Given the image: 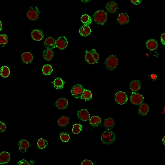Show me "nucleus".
Masks as SVG:
<instances>
[{
	"label": "nucleus",
	"mask_w": 165,
	"mask_h": 165,
	"mask_svg": "<svg viewBox=\"0 0 165 165\" xmlns=\"http://www.w3.org/2000/svg\"><path fill=\"white\" fill-rule=\"evenodd\" d=\"M141 84L138 80H135L132 81L130 84V88L131 90L133 91H137L140 88Z\"/></svg>",
	"instance_id": "nucleus-21"
},
{
	"label": "nucleus",
	"mask_w": 165,
	"mask_h": 165,
	"mask_svg": "<svg viewBox=\"0 0 165 165\" xmlns=\"http://www.w3.org/2000/svg\"><path fill=\"white\" fill-rule=\"evenodd\" d=\"M38 147L40 149H43L46 147L47 145V142L42 138L38 140L37 142Z\"/></svg>",
	"instance_id": "nucleus-32"
},
{
	"label": "nucleus",
	"mask_w": 165,
	"mask_h": 165,
	"mask_svg": "<svg viewBox=\"0 0 165 165\" xmlns=\"http://www.w3.org/2000/svg\"><path fill=\"white\" fill-rule=\"evenodd\" d=\"M92 96L91 92L90 90L84 89L81 98L86 100H87L91 99Z\"/></svg>",
	"instance_id": "nucleus-30"
},
{
	"label": "nucleus",
	"mask_w": 165,
	"mask_h": 165,
	"mask_svg": "<svg viewBox=\"0 0 165 165\" xmlns=\"http://www.w3.org/2000/svg\"><path fill=\"white\" fill-rule=\"evenodd\" d=\"M79 31L80 35L84 37L87 36L91 32L90 27L86 25L82 26L80 28Z\"/></svg>",
	"instance_id": "nucleus-22"
},
{
	"label": "nucleus",
	"mask_w": 165,
	"mask_h": 165,
	"mask_svg": "<svg viewBox=\"0 0 165 165\" xmlns=\"http://www.w3.org/2000/svg\"><path fill=\"white\" fill-rule=\"evenodd\" d=\"M82 129V125L79 124L74 125L72 128V132L75 134L79 133Z\"/></svg>",
	"instance_id": "nucleus-33"
},
{
	"label": "nucleus",
	"mask_w": 165,
	"mask_h": 165,
	"mask_svg": "<svg viewBox=\"0 0 165 165\" xmlns=\"http://www.w3.org/2000/svg\"><path fill=\"white\" fill-rule=\"evenodd\" d=\"M53 83L54 87L58 90L62 88L64 85V82L61 78L59 77L56 79L54 81Z\"/></svg>",
	"instance_id": "nucleus-24"
},
{
	"label": "nucleus",
	"mask_w": 165,
	"mask_h": 165,
	"mask_svg": "<svg viewBox=\"0 0 165 165\" xmlns=\"http://www.w3.org/2000/svg\"><path fill=\"white\" fill-rule=\"evenodd\" d=\"M115 101L119 104L122 105L125 103L128 100L127 96L125 92L119 91L115 95Z\"/></svg>",
	"instance_id": "nucleus-7"
},
{
	"label": "nucleus",
	"mask_w": 165,
	"mask_h": 165,
	"mask_svg": "<svg viewBox=\"0 0 165 165\" xmlns=\"http://www.w3.org/2000/svg\"><path fill=\"white\" fill-rule=\"evenodd\" d=\"M43 74L46 75L50 74L53 71L52 66L50 65L47 64L44 65L42 69Z\"/></svg>",
	"instance_id": "nucleus-31"
},
{
	"label": "nucleus",
	"mask_w": 165,
	"mask_h": 165,
	"mask_svg": "<svg viewBox=\"0 0 165 165\" xmlns=\"http://www.w3.org/2000/svg\"><path fill=\"white\" fill-rule=\"evenodd\" d=\"M60 138L63 141H68L70 139V137L68 133L65 132H61L60 134Z\"/></svg>",
	"instance_id": "nucleus-34"
},
{
	"label": "nucleus",
	"mask_w": 165,
	"mask_h": 165,
	"mask_svg": "<svg viewBox=\"0 0 165 165\" xmlns=\"http://www.w3.org/2000/svg\"><path fill=\"white\" fill-rule=\"evenodd\" d=\"M69 123V118L65 116H62L61 117L58 121V124L62 127L66 126L68 125Z\"/></svg>",
	"instance_id": "nucleus-26"
},
{
	"label": "nucleus",
	"mask_w": 165,
	"mask_h": 165,
	"mask_svg": "<svg viewBox=\"0 0 165 165\" xmlns=\"http://www.w3.org/2000/svg\"><path fill=\"white\" fill-rule=\"evenodd\" d=\"M31 36L35 40L40 41L43 39L44 35L41 30L39 29H36L32 31Z\"/></svg>",
	"instance_id": "nucleus-10"
},
{
	"label": "nucleus",
	"mask_w": 165,
	"mask_h": 165,
	"mask_svg": "<svg viewBox=\"0 0 165 165\" xmlns=\"http://www.w3.org/2000/svg\"><path fill=\"white\" fill-rule=\"evenodd\" d=\"M149 110V107L146 104L144 103L140 106L138 111V112L140 115L145 116L148 114Z\"/></svg>",
	"instance_id": "nucleus-19"
},
{
	"label": "nucleus",
	"mask_w": 165,
	"mask_h": 165,
	"mask_svg": "<svg viewBox=\"0 0 165 165\" xmlns=\"http://www.w3.org/2000/svg\"><path fill=\"white\" fill-rule=\"evenodd\" d=\"M81 20L85 25L87 26L92 23L91 18L90 16L88 15H83L81 18Z\"/></svg>",
	"instance_id": "nucleus-27"
},
{
	"label": "nucleus",
	"mask_w": 165,
	"mask_h": 165,
	"mask_svg": "<svg viewBox=\"0 0 165 165\" xmlns=\"http://www.w3.org/2000/svg\"><path fill=\"white\" fill-rule=\"evenodd\" d=\"M21 59L23 63L27 64L31 61L33 59V56L31 53L26 52L22 54Z\"/></svg>",
	"instance_id": "nucleus-17"
},
{
	"label": "nucleus",
	"mask_w": 165,
	"mask_h": 165,
	"mask_svg": "<svg viewBox=\"0 0 165 165\" xmlns=\"http://www.w3.org/2000/svg\"><path fill=\"white\" fill-rule=\"evenodd\" d=\"M118 21L119 23L121 24H125L128 23L129 21V16L126 13H123L118 16Z\"/></svg>",
	"instance_id": "nucleus-14"
},
{
	"label": "nucleus",
	"mask_w": 165,
	"mask_h": 165,
	"mask_svg": "<svg viewBox=\"0 0 165 165\" xmlns=\"http://www.w3.org/2000/svg\"><path fill=\"white\" fill-rule=\"evenodd\" d=\"M90 124L94 128L97 127L101 125V120L99 117L95 116H92L90 120Z\"/></svg>",
	"instance_id": "nucleus-18"
},
{
	"label": "nucleus",
	"mask_w": 165,
	"mask_h": 165,
	"mask_svg": "<svg viewBox=\"0 0 165 165\" xmlns=\"http://www.w3.org/2000/svg\"><path fill=\"white\" fill-rule=\"evenodd\" d=\"M107 11L110 13H115L118 9L117 3L114 1H110L107 3L106 6Z\"/></svg>",
	"instance_id": "nucleus-9"
},
{
	"label": "nucleus",
	"mask_w": 165,
	"mask_h": 165,
	"mask_svg": "<svg viewBox=\"0 0 165 165\" xmlns=\"http://www.w3.org/2000/svg\"><path fill=\"white\" fill-rule=\"evenodd\" d=\"M19 150L22 153L25 152L26 149L30 146L29 142L24 139L20 140L18 144Z\"/></svg>",
	"instance_id": "nucleus-15"
},
{
	"label": "nucleus",
	"mask_w": 165,
	"mask_h": 165,
	"mask_svg": "<svg viewBox=\"0 0 165 165\" xmlns=\"http://www.w3.org/2000/svg\"><path fill=\"white\" fill-rule=\"evenodd\" d=\"M6 129V126L5 124L1 121L0 122V132H2L5 130Z\"/></svg>",
	"instance_id": "nucleus-38"
},
{
	"label": "nucleus",
	"mask_w": 165,
	"mask_h": 165,
	"mask_svg": "<svg viewBox=\"0 0 165 165\" xmlns=\"http://www.w3.org/2000/svg\"><path fill=\"white\" fill-rule=\"evenodd\" d=\"M10 74V70L6 66H3L0 68V75L4 78L8 77Z\"/></svg>",
	"instance_id": "nucleus-28"
},
{
	"label": "nucleus",
	"mask_w": 165,
	"mask_h": 165,
	"mask_svg": "<svg viewBox=\"0 0 165 165\" xmlns=\"http://www.w3.org/2000/svg\"><path fill=\"white\" fill-rule=\"evenodd\" d=\"M56 105L59 109H64L66 108L68 106V100L64 98H60L56 102Z\"/></svg>",
	"instance_id": "nucleus-13"
},
{
	"label": "nucleus",
	"mask_w": 165,
	"mask_h": 165,
	"mask_svg": "<svg viewBox=\"0 0 165 165\" xmlns=\"http://www.w3.org/2000/svg\"><path fill=\"white\" fill-rule=\"evenodd\" d=\"M9 153L7 152H3L0 154V164L7 163L10 160Z\"/></svg>",
	"instance_id": "nucleus-16"
},
{
	"label": "nucleus",
	"mask_w": 165,
	"mask_h": 165,
	"mask_svg": "<svg viewBox=\"0 0 165 165\" xmlns=\"http://www.w3.org/2000/svg\"><path fill=\"white\" fill-rule=\"evenodd\" d=\"M114 133L111 131L107 130L104 132L101 135V140L102 142L106 144L112 143L115 139Z\"/></svg>",
	"instance_id": "nucleus-1"
},
{
	"label": "nucleus",
	"mask_w": 165,
	"mask_h": 165,
	"mask_svg": "<svg viewBox=\"0 0 165 165\" xmlns=\"http://www.w3.org/2000/svg\"><path fill=\"white\" fill-rule=\"evenodd\" d=\"M68 41L65 37L59 38L56 41V46L61 50L66 48L68 45Z\"/></svg>",
	"instance_id": "nucleus-8"
},
{
	"label": "nucleus",
	"mask_w": 165,
	"mask_h": 165,
	"mask_svg": "<svg viewBox=\"0 0 165 165\" xmlns=\"http://www.w3.org/2000/svg\"><path fill=\"white\" fill-rule=\"evenodd\" d=\"M118 60L117 58L114 55H111L106 60L105 62L106 67L108 69L113 70L118 64Z\"/></svg>",
	"instance_id": "nucleus-3"
},
{
	"label": "nucleus",
	"mask_w": 165,
	"mask_h": 165,
	"mask_svg": "<svg viewBox=\"0 0 165 165\" xmlns=\"http://www.w3.org/2000/svg\"><path fill=\"white\" fill-rule=\"evenodd\" d=\"M151 78L153 79H156L157 77L156 75L155 74H153L151 75Z\"/></svg>",
	"instance_id": "nucleus-42"
},
{
	"label": "nucleus",
	"mask_w": 165,
	"mask_h": 165,
	"mask_svg": "<svg viewBox=\"0 0 165 165\" xmlns=\"http://www.w3.org/2000/svg\"><path fill=\"white\" fill-rule=\"evenodd\" d=\"M85 52L86 53L85 57V59L88 63L91 64L96 63L89 51L86 50Z\"/></svg>",
	"instance_id": "nucleus-29"
},
{
	"label": "nucleus",
	"mask_w": 165,
	"mask_h": 165,
	"mask_svg": "<svg viewBox=\"0 0 165 165\" xmlns=\"http://www.w3.org/2000/svg\"><path fill=\"white\" fill-rule=\"evenodd\" d=\"M29 165L28 162L25 160H22L18 163V165Z\"/></svg>",
	"instance_id": "nucleus-39"
},
{
	"label": "nucleus",
	"mask_w": 165,
	"mask_h": 165,
	"mask_svg": "<svg viewBox=\"0 0 165 165\" xmlns=\"http://www.w3.org/2000/svg\"><path fill=\"white\" fill-rule=\"evenodd\" d=\"M107 14L103 10H99L95 12L94 16V21L97 24L103 25L106 22Z\"/></svg>",
	"instance_id": "nucleus-2"
},
{
	"label": "nucleus",
	"mask_w": 165,
	"mask_h": 165,
	"mask_svg": "<svg viewBox=\"0 0 165 165\" xmlns=\"http://www.w3.org/2000/svg\"><path fill=\"white\" fill-rule=\"evenodd\" d=\"M0 30H1L2 24H1V21H0Z\"/></svg>",
	"instance_id": "nucleus-44"
},
{
	"label": "nucleus",
	"mask_w": 165,
	"mask_h": 165,
	"mask_svg": "<svg viewBox=\"0 0 165 165\" xmlns=\"http://www.w3.org/2000/svg\"><path fill=\"white\" fill-rule=\"evenodd\" d=\"M95 60L96 63H97V61L99 58V55L96 52V50L93 49L89 51Z\"/></svg>",
	"instance_id": "nucleus-36"
},
{
	"label": "nucleus",
	"mask_w": 165,
	"mask_h": 165,
	"mask_svg": "<svg viewBox=\"0 0 165 165\" xmlns=\"http://www.w3.org/2000/svg\"><path fill=\"white\" fill-rule=\"evenodd\" d=\"M0 42L1 44H5L8 41V38L7 35L4 34L0 35Z\"/></svg>",
	"instance_id": "nucleus-35"
},
{
	"label": "nucleus",
	"mask_w": 165,
	"mask_h": 165,
	"mask_svg": "<svg viewBox=\"0 0 165 165\" xmlns=\"http://www.w3.org/2000/svg\"><path fill=\"white\" fill-rule=\"evenodd\" d=\"M165 33L162 34L161 36V41L162 43L165 45Z\"/></svg>",
	"instance_id": "nucleus-40"
},
{
	"label": "nucleus",
	"mask_w": 165,
	"mask_h": 165,
	"mask_svg": "<svg viewBox=\"0 0 165 165\" xmlns=\"http://www.w3.org/2000/svg\"><path fill=\"white\" fill-rule=\"evenodd\" d=\"M114 121L112 118H107L104 121V126L106 129L108 130L112 129L114 127Z\"/></svg>",
	"instance_id": "nucleus-23"
},
{
	"label": "nucleus",
	"mask_w": 165,
	"mask_h": 165,
	"mask_svg": "<svg viewBox=\"0 0 165 165\" xmlns=\"http://www.w3.org/2000/svg\"><path fill=\"white\" fill-rule=\"evenodd\" d=\"M144 97L141 95L132 92L130 97L131 102L133 104L138 105L141 104L143 102Z\"/></svg>",
	"instance_id": "nucleus-6"
},
{
	"label": "nucleus",
	"mask_w": 165,
	"mask_h": 165,
	"mask_svg": "<svg viewBox=\"0 0 165 165\" xmlns=\"http://www.w3.org/2000/svg\"><path fill=\"white\" fill-rule=\"evenodd\" d=\"M56 41L54 38L51 37H48L45 40L44 45L47 49L51 50L55 48Z\"/></svg>",
	"instance_id": "nucleus-12"
},
{
	"label": "nucleus",
	"mask_w": 165,
	"mask_h": 165,
	"mask_svg": "<svg viewBox=\"0 0 165 165\" xmlns=\"http://www.w3.org/2000/svg\"><path fill=\"white\" fill-rule=\"evenodd\" d=\"M78 115L79 119L84 121L89 120L90 118V114L86 109H83L78 111Z\"/></svg>",
	"instance_id": "nucleus-11"
},
{
	"label": "nucleus",
	"mask_w": 165,
	"mask_h": 165,
	"mask_svg": "<svg viewBox=\"0 0 165 165\" xmlns=\"http://www.w3.org/2000/svg\"><path fill=\"white\" fill-rule=\"evenodd\" d=\"M131 2L133 4L137 5L140 4L141 1V0H131Z\"/></svg>",
	"instance_id": "nucleus-41"
},
{
	"label": "nucleus",
	"mask_w": 165,
	"mask_h": 165,
	"mask_svg": "<svg viewBox=\"0 0 165 165\" xmlns=\"http://www.w3.org/2000/svg\"><path fill=\"white\" fill-rule=\"evenodd\" d=\"M84 89L80 85L77 84L74 86L71 90L72 95L75 98H81Z\"/></svg>",
	"instance_id": "nucleus-5"
},
{
	"label": "nucleus",
	"mask_w": 165,
	"mask_h": 165,
	"mask_svg": "<svg viewBox=\"0 0 165 165\" xmlns=\"http://www.w3.org/2000/svg\"><path fill=\"white\" fill-rule=\"evenodd\" d=\"M165 136H164L162 139V142L165 145Z\"/></svg>",
	"instance_id": "nucleus-43"
},
{
	"label": "nucleus",
	"mask_w": 165,
	"mask_h": 165,
	"mask_svg": "<svg viewBox=\"0 0 165 165\" xmlns=\"http://www.w3.org/2000/svg\"><path fill=\"white\" fill-rule=\"evenodd\" d=\"M39 12L37 6L31 7L27 13V16L30 19L34 21L37 19L39 16Z\"/></svg>",
	"instance_id": "nucleus-4"
},
{
	"label": "nucleus",
	"mask_w": 165,
	"mask_h": 165,
	"mask_svg": "<svg viewBox=\"0 0 165 165\" xmlns=\"http://www.w3.org/2000/svg\"><path fill=\"white\" fill-rule=\"evenodd\" d=\"M54 53L52 50L47 49L44 50L43 53V56L44 59L49 61L51 60L53 56Z\"/></svg>",
	"instance_id": "nucleus-25"
},
{
	"label": "nucleus",
	"mask_w": 165,
	"mask_h": 165,
	"mask_svg": "<svg viewBox=\"0 0 165 165\" xmlns=\"http://www.w3.org/2000/svg\"><path fill=\"white\" fill-rule=\"evenodd\" d=\"M81 165H93L91 161L87 160H84L81 163Z\"/></svg>",
	"instance_id": "nucleus-37"
},
{
	"label": "nucleus",
	"mask_w": 165,
	"mask_h": 165,
	"mask_svg": "<svg viewBox=\"0 0 165 165\" xmlns=\"http://www.w3.org/2000/svg\"><path fill=\"white\" fill-rule=\"evenodd\" d=\"M146 45L148 49L151 50H153L157 49L158 44L157 41L155 40L151 39L147 41Z\"/></svg>",
	"instance_id": "nucleus-20"
}]
</instances>
